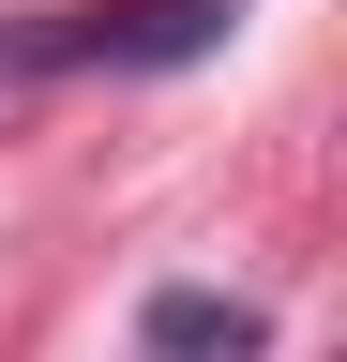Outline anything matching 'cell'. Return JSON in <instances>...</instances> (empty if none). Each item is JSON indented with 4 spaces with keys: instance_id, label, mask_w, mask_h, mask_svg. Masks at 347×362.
Wrapping results in <instances>:
<instances>
[{
    "instance_id": "1",
    "label": "cell",
    "mask_w": 347,
    "mask_h": 362,
    "mask_svg": "<svg viewBox=\"0 0 347 362\" xmlns=\"http://www.w3.org/2000/svg\"><path fill=\"white\" fill-rule=\"evenodd\" d=\"M242 30V0H76V16L0 30V76H182Z\"/></svg>"
},
{
    "instance_id": "2",
    "label": "cell",
    "mask_w": 347,
    "mask_h": 362,
    "mask_svg": "<svg viewBox=\"0 0 347 362\" xmlns=\"http://www.w3.org/2000/svg\"><path fill=\"white\" fill-rule=\"evenodd\" d=\"M272 347V317L242 287H151L136 302V362H257Z\"/></svg>"
}]
</instances>
